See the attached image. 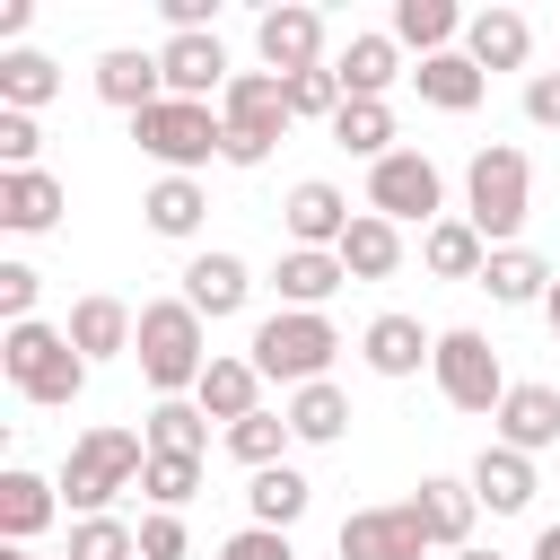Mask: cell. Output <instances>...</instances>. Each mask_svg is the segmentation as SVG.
<instances>
[{"label":"cell","instance_id":"obj_1","mask_svg":"<svg viewBox=\"0 0 560 560\" xmlns=\"http://www.w3.org/2000/svg\"><path fill=\"white\" fill-rule=\"evenodd\" d=\"M140 472H149V438H140V429L96 420V429H88V438L61 455V499H70L79 516H105V499L140 490Z\"/></svg>","mask_w":560,"mask_h":560},{"label":"cell","instance_id":"obj_37","mask_svg":"<svg viewBox=\"0 0 560 560\" xmlns=\"http://www.w3.org/2000/svg\"><path fill=\"white\" fill-rule=\"evenodd\" d=\"M140 438H149V455H201L210 446V411L201 402H158L140 420Z\"/></svg>","mask_w":560,"mask_h":560},{"label":"cell","instance_id":"obj_47","mask_svg":"<svg viewBox=\"0 0 560 560\" xmlns=\"http://www.w3.org/2000/svg\"><path fill=\"white\" fill-rule=\"evenodd\" d=\"M534 560H560V525H542V534H534Z\"/></svg>","mask_w":560,"mask_h":560},{"label":"cell","instance_id":"obj_16","mask_svg":"<svg viewBox=\"0 0 560 560\" xmlns=\"http://www.w3.org/2000/svg\"><path fill=\"white\" fill-rule=\"evenodd\" d=\"M411 508H420V525H429V542H438V551H464V542H472V516H481L472 481H455V472H429V481L411 490Z\"/></svg>","mask_w":560,"mask_h":560},{"label":"cell","instance_id":"obj_42","mask_svg":"<svg viewBox=\"0 0 560 560\" xmlns=\"http://www.w3.org/2000/svg\"><path fill=\"white\" fill-rule=\"evenodd\" d=\"M35 149H44L35 114H9V105H0V175H26V166H35Z\"/></svg>","mask_w":560,"mask_h":560},{"label":"cell","instance_id":"obj_22","mask_svg":"<svg viewBox=\"0 0 560 560\" xmlns=\"http://www.w3.org/2000/svg\"><path fill=\"white\" fill-rule=\"evenodd\" d=\"M52 508H61V481H44V472H26V464L0 472V534H9V542H35V534L52 525Z\"/></svg>","mask_w":560,"mask_h":560},{"label":"cell","instance_id":"obj_38","mask_svg":"<svg viewBox=\"0 0 560 560\" xmlns=\"http://www.w3.org/2000/svg\"><path fill=\"white\" fill-rule=\"evenodd\" d=\"M289 438H298V429H289V411H254V420H236V429H228V455H236V464H254V472H271Z\"/></svg>","mask_w":560,"mask_h":560},{"label":"cell","instance_id":"obj_48","mask_svg":"<svg viewBox=\"0 0 560 560\" xmlns=\"http://www.w3.org/2000/svg\"><path fill=\"white\" fill-rule=\"evenodd\" d=\"M0 560H44V551H35V542H9V551H0Z\"/></svg>","mask_w":560,"mask_h":560},{"label":"cell","instance_id":"obj_49","mask_svg":"<svg viewBox=\"0 0 560 560\" xmlns=\"http://www.w3.org/2000/svg\"><path fill=\"white\" fill-rule=\"evenodd\" d=\"M455 560H499V551H481V542H464V551H455Z\"/></svg>","mask_w":560,"mask_h":560},{"label":"cell","instance_id":"obj_11","mask_svg":"<svg viewBox=\"0 0 560 560\" xmlns=\"http://www.w3.org/2000/svg\"><path fill=\"white\" fill-rule=\"evenodd\" d=\"M254 52H262V70H280V79H298V70H324V9H306V0H289V9H262V26H254Z\"/></svg>","mask_w":560,"mask_h":560},{"label":"cell","instance_id":"obj_50","mask_svg":"<svg viewBox=\"0 0 560 560\" xmlns=\"http://www.w3.org/2000/svg\"><path fill=\"white\" fill-rule=\"evenodd\" d=\"M542 306H551V332H560V280H551V298H542Z\"/></svg>","mask_w":560,"mask_h":560},{"label":"cell","instance_id":"obj_29","mask_svg":"<svg viewBox=\"0 0 560 560\" xmlns=\"http://www.w3.org/2000/svg\"><path fill=\"white\" fill-rule=\"evenodd\" d=\"M411 88H420L438 114H472V105H481V88H490V70H472V52H438V61H420V70H411Z\"/></svg>","mask_w":560,"mask_h":560},{"label":"cell","instance_id":"obj_9","mask_svg":"<svg viewBox=\"0 0 560 560\" xmlns=\"http://www.w3.org/2000/svg\"><path fill=\"white\" fill-rule=\"evenodd\" d=\"M438 201H446V184H438V166L420 158V149H394V158H376L368 166V210L376 219H420V228H438Z\"/></svg>","mask_w":560,"mask_h":560},{"label":"cell","instance_id":"obj_2","mask_svg":"<svg viewBox=\"0 0 560 560\" xmlns=\"http://www.w3.org/2000/svg\"><path fill=\"white\" fill-rule=\"evenodd\" d=\"M525 210H534V166H525V149H508V140L472 149V166H464V219L481 228V245H490V254H499V245H516Z\"/></svg>","mask_w":560,"mask_h":560},{"label":"cell","instance_id":"obj_43","mask_svg":"<svg viewBox=\"0 0 560 560\" xmlns=\"http://www.w3.org/2000/svg\"><path fill=\"white\" fill-rule=\"evenodd\" d=\"M35 289H44V280H35L26 262H0V315H9V324H35Z\"/></svg>","mask_w":560,"mask_h":560},{"label":"cell","instance_id":"obj_21","mask_svg":"<svg viewBox=\"0 0 560 560\" xmlns=\"http://www.w3.org/2000/svg\"><path fill=\"white\" fill-rule=\"evenodd\" d=\"M192 402H201L210 420H228V429H236V420H254V411H262V368H254V359H210V368H201V385H192Z\"/></svg>","mask_w":560,"mask_h":560},{"label":"cell","instance_id":"obj_19","mask_svg":"<svg viewBox=\"0 0 560 560\" xmlns=\"http://www.w3.org/2000/svg\"><path fill=\"white\" fill-rule=\"evenodd\" d=\"M245 298H254V271H245L236 254H192V262H184V306H192L201 324H210V315H236Z\"/></svg>","mask_w":560,"mask_h":560},{"label":"cell","instance_id":"obj_14","mask_svg":"<svg viewBox=\"0 0 560 560\" xmlns=\"http://www.w3.org/2000/svg\"><path fill=\"white\" fill-rule=\"evenodd\" d=\"M464 481H472V499H481L490 516H525L534 490H542V481H534V455H516V446H481Z\"/></svg>","mask_w":560,"mask_h":560},{"label":"cell","instance_id":"obj_13","mask_svg":"<svg viewBox=\"0 0 560 560\" xmlns=\"http://www.w3.org/2000/svg\"><path fill=\"white\" fill-rule=\"evenodd\" d=\"M280 219H289V245H306V254H341V236H350V219H359V210H350L324 175H306V184H289Z\"/></svg>","mask_w":560,"mask_h":560},{"label":"cell","instance_id":"obj_3","mask_svg":"<svg viewBox=\"0 0 560 560\" xmlns=\"http://www.w3.org/2000/svg\"><path fill=\"white\" fill-rule=\"evenodd\" d=\"M131 359H140V376H149L166 402L192 394L201 368H210V350H201V315H192L184 298H149V306H140V341H131Z\"/></svg>","mask_w":560,"mask_h":560},{"label":"cell","instance_id":"obj_20","mask_svg":"<svg viewBox=\"0 0 560 560\" xmlns=\"http://www.w3.org/2000/svg\"><path fill=\"white\" fill-rule=\"evenodd\" d=\"M359 350L376 376H420V359H438V332H420V315H376L359 332Z\"/></svg>","mask_w":560,"mask_h":560},{"label":"cell","instance_id":"obj_44","mask_svg":"<svg viewBox=\"0 0 560 560\" xmlns=\"http://www.w3.org/2000/svg\"><path fill=\"white\" fill-rule=\"evenodd\" d=\"M219 560H298V551H289V534L245 525V534H228V542H219Z\"/></svg>","mask_w":560,"mask_h":560},{"label":"cell","instance_id":"obj_17","mask_svg":"<svg viewBox=\"0 0 560 560\" xmlns=\"http://www.w3.org/2000/svg\"><path fill=\"white\" fill-rule=\"evenodd\" d=\"M490 420H499V446H516V455L560 446V394H551V385H508V402H499Z\"/></svg>","mask_w":560,"mask_h":560},{"label":"cell","instance_id":"obj_12","mask_svg":"<svg viewBox=\"0 0 560 560\" xmlns=\"http://www.w3.org/2000/svg\"><path fill=\"white\" fill-rule=\"evenodd\" d=\"M158 70H166V96H184V105H210V96H228V44L219 35H166L158 44Z\"/></svg>","mask_w":560,"mask_h":560},{"label":"cell","instance_id":"obj_31","mask_svg":"<svg viewBox=\"0 0 560 560\" xmlns=\"http://www.w3.org/2000/svg\"><path fill=\"white\" fill-rule=\"evenodd\" d=\"M420 262H429L438 280H481L490 245H481V228H472V219H438V228H420Z\"/></svg>","mask_w":560,"mask_h":560},{"label":"cell","instance_id":"obj_15","mask_svg":"<svg viewBox=\"0 0 560 560\" xmlns=\"http://www.w3.org/2000/svg\"><path fill=\"white\" fill-rule=\"evenodd\" d=\"M61 332H70V350H79V359L96 368V359H122V350L140 341V315H131L122 298H79Z\"/></svg>","mask_w":560,"mask_h":560},{"label":"cell","instance_id":"obj_46","mask_svg":"<svg viewBox=\"0 0 560 560\" xmlns=\"http://www.w3.org/2000/svg\"><path fill=\"white\" fill-rule=\"evenodd\" d=\"M525 114L534 122H560V70H534L525 79Z\"/></svg>","mask_w":560,"mask_h":560},{"label":"cell","instance_id":"obj_27","mask_svg":"<svg viewBox=\"0 0 560 560\" xmlns=\"http://www.w3.org/2000/svg\"><path fill=\"white\" fill-rule=\"evenodd\" d=\"M271 280H280V306H298V315H324V298H332L350 271H341V254H306V245H289Z\"/></svg>","mask_w":560,"mask_h":560},{"label":"cell","instance_id":"obj_40","mask_svg":"<svg viewBox=\"0 0 560 560\" xmlns=\"http://www.w3.org/2000/svg\"><path fill=\"white\" fill-rule=\"evenodd\" d=\"M140 490H149V499H158V508L175 516V508H184V499L201 490V455H149V472H140Z\"/></svg>","mask_w":560,"mask_h":560},{"label":"cell","instance_id":"obj_5","mask_svg":"<svg viewBox=\"0 0 560 560\" xmlns=\"http://www.w3.org/2000/svg\"><path fill=\"white\" fill-rule=\"evenodd\" d=\"M219 122H228V149H219V158H228V166H262L271 140L298 122V114H289V79H280V70H236L228 96H219Z\"/></svg>","mask_w":560,"mask_h":560},{"label":"cell","instance_id":"obj_28","mask_svg":"<svg viewBox=\"0 0 560 560\" xmlns=\"http://www.w3.org/2000/svg\"><path fill=\"white\" fill-rule=\"evenodd\" d=\"M551 280H560V271H551L542 254H525V245H499V254L481 262V280H472V289H490L499 306H534V298H551Z\"/></svg>","mask_w":560,"mask_h":560},{"label":"cell","instance_id":"obj_25","mask_svg":"<svg viewBox=\"0 0 560 560\" xmlns=\"http://www.w3.org/2000/svg\"><path fill=\"white\" fill-rule=\"evenodd\" d=\"M332 79H341V96H376L385 105V88L402 79V44L394 35H350V52L332 61Z\"/></svg>","mask_w":560,"mask_h":560},{"label":"cell","instance_id":"obj_7","mask_svg":"<svg viewBox=\"0 0 560 560\" xmlns=\"http://www.w3.org/2000/svg\"><path fill=\"white\" fill-rule=\"evenodd\" d=\"M131 140L166 166V175H192V166H210L219 149H228V122L210 114V105H184V96H166V105H149V114H131Z\"/></svg>","mask_w":560,"mask_h":560},{"label":"cell","instance_id":"obj_39","mask_svg":"<svg viewBox=\"0 0 560 560\" xmlns=\"http://www.w3.org/2000/svg\"><path fill=\"white\" fill-rule=\"evenodd\" d=\"M61 560H140V534H131L122 516H79Z\"/></svg>","mask_w":560,"mask_h":560},{"label":"cell","instance_id":"obj_32","mask_svg":"<svg viewBox=\"0 0 560 560\" xmlns=\"http://www.w3.org/2000/svg\"><path fill=\"white\" fill-rule=\"evenodd\" d=\"M306 472H289V464H271V472H254L245 481V508H254V525H271V534H289L298 516H306Z\"/></svg>","mask_w":560,"mask_h":560},{"label":"cell","instance_id":"obj_35","mask_svg":"<svg viewBox=\"0 0 560 560\" xmlns=\"http://www.w3.org/2000/svg\"><path fill=\"white\" fill-rule=\"evenodd\" d=\"M61 96V70L44 61V52H0V105L9 114H35V105H52Z\"/></svg>","mask_w":560,"mask_h":560},{"label":"cell","instance_id":"obj_34","mask_svg":"<svg viewBox=\"0 0 560 560\" xmlns=\"http://www.w3.org/2000/svg\"><path fill=\"white\" fill-rule=\"evenodd\" d=\"M201 210H210V201H201V184H192V175H158V184L140 192V219H149L158 236H192V228H201Z\"/></svg>","mask_w":560,"mask_h":560},{"label":"cell","instance_id":"obj_26","mask_svg":"<svg viewBox=\"0 0 560 560\" xmlns=\"http://www.w3.org/2000/svg\"><path fill=\"white\" fill-rule=\"evenodd\" d=\"M341 271H350V280H394V271H402V228L376 219V210H359L350 236H341Z\"/></svg>","mask_w":560,"mask_h":560},{"label":"cell","instance_id":"obj_24","mask_svg":"<svg viewBox=\"0 0 560 560\" xmlns=\"http://www.w3.org/2000/svg\"><path fill=\"white\" fill-rule=\"evenodd\" d=\"M464 52H472V70H516V61L534 52V26H525L516 9H472Z\"/></svg>","mask_w":560,"mask_h":560},{"label":"cell","instance_id":"obj_36","mask_svg":"<svg viewBox=\"0 0 560 560\" xmlns=\"http://www.w3.org/2000/svg\"><path fill=\"white\" fill-rule=\"evenodd\" d=\"M289 429L306 438V446H332L341 429H350V402H341V385L324 376V385H298L289 394Z\"/></svg>","mask_w":560,"mask_h":560},{"label":"cell","instance_id":"obj_33","mask_svg":"<svg viewBox=\"0 0 560 560\" xmlns=\"http://www.w3.org/2000/svg\"><path fill=\"white\" fill-rule=\"evenodd\" d=\"M332 140L350 149V158H394V105H376V96H350L341 114H332Z\"/></svg>","mask_w":560,"mask_h":560},{"label":"cell","instance_id":"obj_8","mask_svg":"<svg viewBox=\"0 0 560 560\" xmlns=\"http://www.w3.org/2000/svg\"><path fill=\"white\" fill-rule=\"evenodd\" d=\"M438 394L455 402V411H499L508 402V376H499V350L472 332V324H455V332H438Z\"/></svg>","mask_w":560,"mask_h":560},{"label":"cell","instance_id":"obj_18","mask_svg":"<svg viewBox=\"0 0 560 560\" xmlns=\"http://www.w3.org/2000/svg\"><path fill=\"white\" fill-rule=\"evenodd\" d=\"M96 96H105V105H122V114H149V105H166V70H158V52H131V44H114V52L96 61Z\"/></svg>","mask_w":560,"mask_h":560},{"label":"cell","instance_id":"obj_45","mask_svg":"<svg viewBox=\"0 0 560 560\" xmlns=\"http://www.w3.org/2000/svg\"><path fill=\"white\" fill-rule=\"evenodd\" d=\"M140 560H184V516H166V508H158V516L140 525Z\"/></svg>","mask_w":560,"mask_h":560},{"label":"cell","instance_id":"obj_4","mask_svg":"<svg viewBox=\"0 0 560 560\" xmlns=\"http://www.w3.org/2000/svg\"><path fill=\"white\" fill-rule=\"evenodd\" d=\"M0 368H9V385H18L26 402H44V411H61V402L88 394V359H79L70 332H52V324H9Z\"/></svg>","mask_w":560,"mask_h":560},{"label":"cell","instance_id":"obj_10","mask_svg":"<svg viewBox=\"0 0 560 560\" xmlns=\"http://www.w3.org/2000/svg\"><path fill=\"white\" fill-rule=\"evenodd\" d=\"M332 542H341V560H420V551H438L411 499H394V508H350Z\"/></svg>","mask_w":560,"mask_h":560},{"label":"cell","instance_id":"obj_6","mask_svg":"<svg viewBox=\"0 0 560 560\" xmlns=\"http://www.w3.org/2000/svg\"><path fill=\"white\" fill-rule=\"evenodd\" d=\"M332 350H341L332 315H298V306L262 315V324H254V341H245V359H254V368H262L271 385H324Z\"/></svg>","mask_w":560,"mask_h":560},{"label":"cell","instance_id":"obj_30","mask_svg":"<svg viewBox=\"0 0 560 560\" xmlns=\"http://www.w3.org/2000/svg\"><path fill=\"white\" fill-rule=\"evenodd\" d=\"M61 219V184L44 175V166H26V175H0V228H18V236H44Z\"/></svg>","mask_w":560,"mask_h":560},{"label":"cell","instance_id":"obj_41","mask_svg":"<svg viewBox=\"0 0 560 560\" xmlns=\"http://www.w3.org/2000/svg\"><path fill=\"white\" fill-rule=\"evenodd\" d=\"M341 105H350V96H341V79H332V70H298V79H289V114H306V122L324 114V122H332Z\"/></svg>","mask_w":560,"mask_h":560},{"label":"cell","instance_id":"obj_23","mask_svg":"<svg viewBox=\"0 0 560 560\" xmlns=\"http://www.w3.org/2000/svg\"><path fill=\"white\" fill-rule=\"evenodd\" d=\"M472 18L455 9V0H394V44H411L420 61H438V52H455V35H464Z\"/></svg>","mask_w":560,"mask_h":560}]
</instances>
